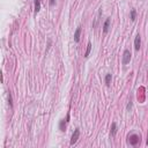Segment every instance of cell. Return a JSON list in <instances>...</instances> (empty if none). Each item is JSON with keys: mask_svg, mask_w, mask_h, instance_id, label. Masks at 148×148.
Wrapping results in <instances>:
<instances>
[{"mask_svg": "<svg viewBox=\"0 0 148 148\" xmlns=\"http://www.w3.org/2000/svg\"><path fill=\"white\" fill-rule=\"evenodd\" d=\"M130 60H131V51L130 50H125L123 54V64L126 65V64L130 63Z\"/></svg>", "mask_w": 148, "mask_h": 148, "instance_id": "obj_1", "label": "cell"}, {"mask_svg": "<svg viewBox=\"0 0 148 148\" xmlns=\"http://www.w3.org/2000/svg\"><path fill=\"white\" fill-rule=\"evenodd\" d=\"M79 137H80V130H79V128H76V130L74 131L73 135H72V139H71V145L76 144V141L79 140Z\"/></svg>", "mask_w": 148, "mask_h": 148, "instance_id": "obj_2", "label": "cell"}, {"mask_svg": "<svg viewBox=\"0 0 148 148\" xmlns=\"http://www.w3.org/2000/svg\"><path fill=\"white\" fill-rule=\"evenodd\" d=\"M139 139H140L139 135H137V134H132L131 137H128V142H130L132 146H135V145L139 142Z\"/></svg>", "mask_w": 148, "mask_h": 148, "instance_id": "obj_3", "label": "cell"}, {"mask_svg": "<svg viewBox=\"0 0 148 148\" xmlns=\"http://www.w3.org/2000/svg\"><path fill=\"white\" fill-rule=\"evenodd\" d=\"M140 46H141V37L140 35H137L135 39H134V49H135V51H139Z\"/></svg>", "mask_w": 148, "mask_h": 148, "instance_id": "obj_4", "label": "cell"}, {"mask_svg": "<svg viewBox=\"0 0 148 148\" xmlns=\"http://www.w3.org/2000/svg\"><path fill=\"white\" fill-rule=\"evenodd\" d=\"M80 34H81V27H78L75 30V34H74V41L76 43H79L80 41Z\"/></svg>", "mask_w": 148, "mask_h": 148, "instance_id": "obj_5", "label": "cell"}, {"mask_svg": "<svg viewBox=\"0 0 148 148\" xmlns=\"http://www.w3.org/2000/svg\"><path fill=\"white\" fill-rule=\"evenodd\" d=\"M110 21H111V20H110V18L109 19H106V21L104 22V25H103V31L105 32H108L109 31V27H110Z\"/></svg>", "mask_w": 148, "mask_h": 148, "instance_id": "obj_6", "label": "cell"}, {"mask_svg": "<svg viewBox=\"0 0 148 148\" xmlns=\"http://www.w3.org/2000/svg\"><path fill=\"white\" fill-rule=\"evenodd\" d=\"M41 11V0H35V13Z\"/></svg>", "mask_w": 148, "mask_h": 148, "instance_id": "obj_7", "label": "cell"}, {"mask_svg": "<svg viewBox=\"0 0 148 148\" xmlns=\"http://www.w3.org/2000/svg\"><path fill=\"white\" fill-rule=\"evenodd\" d=\"M117 133V124L116 123H112V125H111V135L112 137H115Z\"/></svg>", "mask_w": 148, "mask_h": 148, "instance_id": "obj_8", "label": "cell"}, {"mask_svg": "<svg viewBox=\"0 0 148 148\" xmlns=\"http://www.w3.org/2000/svg\"><path fill=\"white\" fill-rule=\"evenodd\" d=\"M90 51H92V43L89 42V43H88V45H87V50H86V53H85V57H86V58H87V57L89 56Z\"/></svg>", "mask_w": 148, "mask_h": 148, "instance_id": "obj_9", "label": "cell"}, {"mask_svg": "<svg viewBox=\"0 0 148 148\" xmlns=\"http://www.w3.org/2000/svg\"><path fill=\"white\" fill-rule=\"evenodd\" d=\"M110 83H111V74H106L105 75V85L109 87L110 86Z\"/></svg>", "mask_w": 148, "mask_h": 148, "instance_id": "obj_10", "label": "cell"}, {"mask_svg": "<svg viewBox=\"0 0 148 148\" xmlns=\"http://www.w3.org/2000/svg\"><path fill=\"white\" fill-rule=\"evenodd\" d=\"M135 18H137V11H135V9H132V11H131V20H132V21H135Z\"/></svg>", "mask_w": 148, "mask_h": 148, "instance_id": "obj_11", "label": "cell"}, {"mask_svg": "<svg viewBox=\"0 0 148 148\" xmlns=\"http://www.w3.org/2000/svg\"><path fill=\"white\" fill-rule=\"evenodd\" d=\"M60 130L61 131H65V120H61V122H60Z\"/></svg>", "mask_w": 148, "mask_h": 148, "instance_id": "obj_12", "label": "cell"}, {"mask_svg": "<svg viewBox=\"0 0 148 148\" xmlns=\"http://www.w3.org/2000/svg\"><path fill=\"white\" fill-rule=\"evenodd\" d=\"M8 102H9V105L13 106V103H12V95H11V93H8Z\"/></svg>", "mask_w": 148, "mask_h": 148, "instance_id": "obj_13", "label": "cell"}, {"mask_svg": "<svg viewBox=\"0 0 148 148\" xmlns=\"http://www.w3.org/2000/svg\"><path fill=\"white\" fill-rule=\"evenodd\" d=\"M54 2H56V0H50V6H53Z\"/></svg>", "mask_w": 148, "mask_h": 148, "instance_id": "obj_14", "label": "cell"}, {"mask_svg": "<svg viewBox=\"0 0 148 148\" xmlns=\"http://www.w3.org/2000/svg\"><path fill=\"white\" fill-rule=\"evenodd\" d=\"M131 106H132V103H128V105H127V110H130Z\"/></svg>", "mask_w": 148, "mask_h": 148, "instance_id": "obj_15", "label": "cell"}, {"mask_svg": "<svg viewBox=\"0 0 148 148\" xmlns=\"http://www.w3.org/2000/svg\"><path fill=\"white\" fill-rule=\"evenodd\" d=\"M147 144H148V138H147Z\"/></svg>", "mask_w": 148, "mask_h": 148, "instance_id": "obj_16", "label": "cell"}]
</instances>
